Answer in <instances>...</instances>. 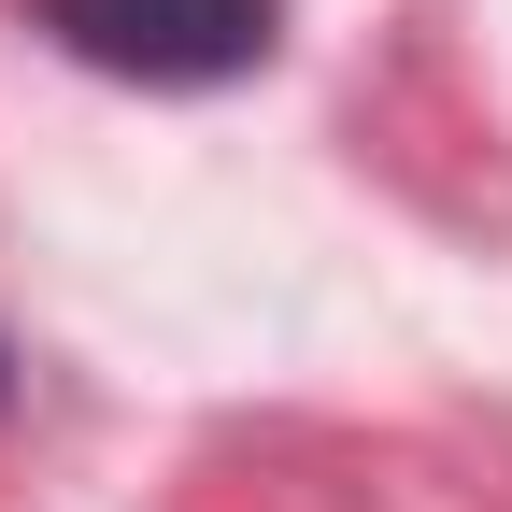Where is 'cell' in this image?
<instances>
[{"mask_svg": "<svg viewBox=\"0 0 512 512\" xmlns=\"http://www.w3.org/2000/svg\"><path fill=\"white\" fill-rule=\"evenodd\" d=\"M29 29L57 57H86L114 86H242L256 57H271L285 0H29Z\"/></svg>", "mask_w": 512, "mask_h": 512, "instance_id": "obj_1", "label": "cell"}, {"mask_svg": "<svg viewBox=\"0 0 512 512\" xmlns=\"http://www.w3.org/2000/svg\"><path fill=\"white\" fill-rule=\"evenodd\" d=\"M0 370H15V356H0Z\"/></svg>", "mask_w": 512, "mask_h": 512, "instance_id": "obj_2", "label": "cell"}]
</instances>
